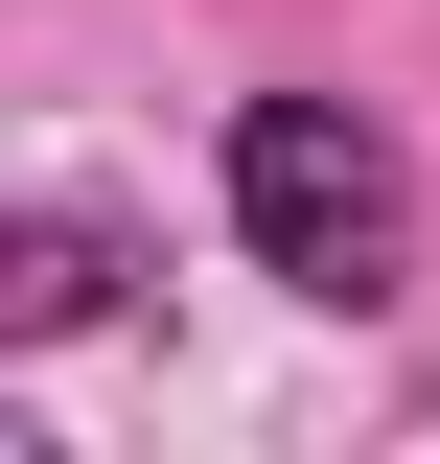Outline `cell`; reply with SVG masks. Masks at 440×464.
<instances>
[{
	"instance_id": "cell-3",
	"label": "cell",
	"mask_w": 440,
	"mask_h": 464,
	"mask_svg": "<svg viewBox=\"0 0 440 464\" xmlns=\"http://www.w3.org/2000/svg\"><path fill=\"white\" fill-rule=\"evenodd\" d=\"M0 464H24V441H0Z\"/></svg>"
},
{
	"instance_id": "cell-1",
	"label": "cell",
	"mask_w": 440,
	"mask_h": 464,
	"mask_svg": "<svg viewBox=\"0 0 440 464\" xmlns=\"http://www.w3.org/2000/svg\"><path fill=\"white\" fill-rule=\"evenodd\" d=\"M232 209H255V256L301 302H394V256H417V186H394V140L348 93H255L232 116Z\"/></svg>"
},
{
	"instance_id": "cell-2",
	"label": "cell",
	"mask_w": 440,
	"mask_h": 464,
	"mask_svg": "<svg viewBox=\"0 0 440 464\" xmlns=\"http://www.w3.org/2000/svg\"><path fill=\"white\" fill-rule=\"evenodd\" d=\"M116 279H139V232H116V209H0V348L116 325Z\"/></svg>"
}]
</instances>
